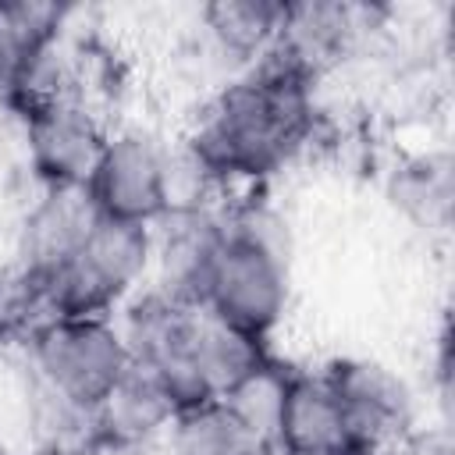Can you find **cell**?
Masks as SVG:
<instances>
[{
    "mask_svg": "<svg viewBox=\"0 0 455 455\" xmlns=\"http://www.w3.org/2000/svg\"><path fill=\"white\" fill-rule=\"evenodd\" d=\"M313 82L309 71L270 50L206 100L181 153L210 192L259 185L306 146L316 114Z\"/></svg>",
    "mask_w": 455,
    "mask_h": 455,
    "instance_id": "cell-1",
    "label": "cell"
},
{
    "mask_svg": "<svg viewBox=\"0 0 455 455\" xmlns=\"http://www.w3.org/2000/svg\"><path fill=\"white\" fill-rule=\"evenodd\" d=\"M199 309L259 341L277 334L291 309V245L270 206L228 203V228L206 270Z\"/></svg>",
    "mask_w": 455,
    "mask_h": 455,
    "instance_id": "cell-2",
    "label": "cell"
},
{
    "mask_svg": "<svg viewBox=\"0 0 455 455\" xmlns=\"http://www.w3.org/2000/svg\"><path fill=\"white\" fill-rule=\"evenodd\" d=\"M82 192L96 217L142 228H153L188 199L210 196L188 156L181 149H171V142H164V135L146 124L107 128Z\"/></svg>",
    "mask_w": 455,
    "mask_h": 455,
    "instance_id": "cell-3",
    "label": "cell"
},
{
    "mask_svg": "<svg viewBox=\"0 0 455 455\" xmlns=\"http://www.w3.org/2000/svg\"><path fill=\"white\" fill-rule=\"evenodd\" d=\"M25 370L36 398L75 416H92L132 370V355L114 316L53 313L32 323Z\"/></svg>",
    "mask_w": 455,
    "mask_h": 455,
    "instance_id": "cell-4",
    "label": "cell"
},
{
    "mask_svg": "<svg viewBox=\"0 0 455 455\" xmlns=\"http://www.w3.org/2000/svg\"><path fill=\"white\" fill-rule=\"evenodd\" d=\"M153 270V228L96 217L71 252V259L32 291V306L43 316L92 313L114 316L135 291L149 284Z\"/></svg>",
    "mask_w": 455,
    "mask_h": 455,
    "instance_id": "cell-5",
    "label": "cell"
},
{
    "mask_svg": "<svg viewBox=\"0 0 455 455\" xmlns=\"http://www.w3.org/2000/svg\"><path fill=\"white\" fill-rule=\"evenodd\" d=\"M103 139L107 124L78 92L21 110V153L39 188H85Z\"/></svg>",
    "mask_w": 455,
    "mask_h": 455,
    "instance_id": "cell-6",
    "label": "cell"
},
{
    "mask_svg": "<svg viewBox=\"0 0 455 455\" xmlns=\"http://www.w3.org/2000/svg\"><path fill=\"white\" fill-rule=\"evenodd\" d=\"M338 391L352 434L366 455H395L416 427L412 387L384 363L366 355H338L320 366Z\"/></svg>",
    "mask_w": 455,
    "mask_h": 455,
    "instance_id": "cell-7",
    "label": "cell"
},
{
    "mask_svg": "<svg viewBox=\"0 0 455 455\" xmlns=\"http://www.w3.org/2000/svg\"><path fill=\"white\" fill-rule=\"evenodd\" d=\"M274 455H366L352 434L345 405L331 387L327 373L284 366L274 419H270Z\"/></svg>",
    "mask_w": 455,
    "mask_h": 455,
    "instance_id": "cell-8",
    "label": "cell"
},
{
    "mask_svg": "<svg viewBox=\"0 0 455 455\" xmlns=\"http://www.w3.org/2000/svg\"><path fill=\"white\" fill-rule=\"evenodd\" d=\"M224 228H228V203H217L213 196L174 206L164 220L153 224L149 284L181 302L199 306V291L213 263V252L224 238Z\"/></svg>",
    "mask_w": 455,
    "mask_h": 455,
    "instance_id": "cell-9",
    "label": "cell"
},
{
    "mask_svg": "<svg viewBox=\"0 0 455 455\" xmlns=\"http://www.w3.org/2000/svg\"><path fill=\"white\" fill-rule=\"evenodd\" d=\"M92 220L96 210L89 206L82 188H39L14 238L18 284L28 291V299L71 259Z\"/></svg>",
    "mask_w": 455,
    "mask_h": 455,
    "instance_id": "cell-10",
    "label": "cell"
},
{
    "mask_svg": "<svg viewBox=\"0 0 455 455\" xmlns=\"http://www.w3.org/2000/svg\"><path fill=\"white\" fill-rule=\"evenodd\" d=\"M71 7L11 0L0 4V107L18 114L32 103L50 57L60 50Z\"/></svg>",
    "mask_w": 455,
    "mask_h": 455,
    "instance_id": "cell-11",
    "label": "cell"
},
{
    "mask_svg": "<svg viewBox=\"0 0 455 455\" xmlns=\"http://www.w3.org/2000/svg\"><path fill=\"white\" fill-rule=\"evenodd\" d=\"M178 409L167 391L142 370H128L124 380L92 409V448L89 455H139L164 444Z\"/></svg>",
    "mask_w": 455,
    "mask_h": 455,
    "instance_id": "cell-12",
    "label": "cell"
},
{
    "mask_svg": "<svg viewBox=\"0 0 455 455\" xmlns=\"http://www.w3.org/2000/svg\"><path fill=\"white\" fill-rule=\"evenodd\" d=\"M370 18L373 11L359 4H284L274 50L316 78L370 28Z\"/></svg>",
    "mask_w": 455,
    "mask_h": 455,
    "instance_id": "cell-13",
    "label": "cell"
},
{
    "mask_svg": "<svg viewBox=\"0 0 455 455\" xmlns=\"http://www.w3.org/2000/svg\"><path fill=\"white\" fill-rule=\"evenodd\" d=\"M387 199L416 231L444 238L451 231V213H455L451 153L441 146L405 153L387 174Z\"/></svg>",
    "mask_w": 455,
    "mask_h": 455,
    "instance_id": "cell-14",
    "label": "cell"
},
{
    "mask_svg": "<svg viewBox=\"0 0 455 455\" xmlns=\"http://www.w3.org/2000/svg\"><path fill=\"white\" fill-rule=\"evenodd\" d=\"M281 18L284 0H217L199 11V32L206 50L231 64V75H238L274 50Z\"/></svg>",
    "mask_w": 455,
    "mask_h": 455,
    "instance_id": "cell-15",
    "label": "cell"
},
{
    "mask_svg": "<svg viewBox=\"0 0 455 455\" xmlns=\"http://www.w3.org/2000/svg\"><path fill=\"white\" fill-rule=\"evenodd\" d=\"M167 455H274L270 437L235 402L213 398L181 409L164 437Z\"/></svg>",
    "mask_w": 455,
    "mask_h": 455,
    "instance_id": "cell-16",
    "label": "cell"
},
{
    "mask_svg": "<svg viewBox=\"0 0 455 455\" xmlns=\"http://www.w3.org/2000/svg\"><path fill=\"white\" fill-rule=\"evenodd\" d=\"M395 455H412V451H409V448H398V451H395Z\"/></svg>",
    "mask_w": 455,
    "mask_h": 455,
    "instance_id": "cell-17",
    "label": "cell"
}]
</instances>
